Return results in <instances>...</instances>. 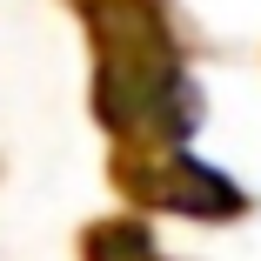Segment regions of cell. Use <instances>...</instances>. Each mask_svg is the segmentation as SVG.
I'll return each mask as SVG.
<instances>
[{
    "label": "cell",
    "instance_id": "6da1fadb",
    "mask_svg": "<svg viewBox=\"0 0 261 261\" xmlns=\"http://www.w3.org/2000/svg\"><path fill=\"white\" fill-rule=\"evenodd\" d=\"M94 47V121L114 147H188L207 100L188 74L168 0H81Z\"/></svg>",
    "mask_w": 261,
    "mask_h": 261
},
{
    "label": "cell",
    "instance_id": "7a4b0ae2",
    "mask_svg": "<svg viewBox=\"0 0 261 261\" xmlns=\"http://www.w3.org/2000/svg\"><path fill=\"white\" fill-rule=\"evenodd\" d=\"M108 181L127 194L134 215H181V221L228 228V221H241L254 207V194L234 174L207 168L188 147H114L108 154Z\"/></svg>",
    "mask_w": 261,
    "mask_h": 261
},
{
    "label": "cell",
    "instance_id": "3957f363",
    "mask_svg": "<svg viewBox=\"0 0 261 261\" xmlns=\"http://www.w3.org/2000/svg\"><path fill=\"white\" fill-rule=\"evenodd\" d=\"M154 261H168V254H154Z\"/></svg>",
    "mask_w": 261,
    "mask_h": 261
}]
</instances>
